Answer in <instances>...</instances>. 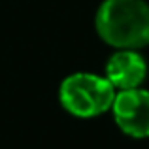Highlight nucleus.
Here are the masks:
<instances>
[{"instance_id": "nucleus-1", "label": "nucleus", "mask_w": 149, "mask_h": 149, "mask_svg": "<svg viewBox=\"0 0 149 149\" xmlns=\"http://www.w3.org/2000/svg\"><path fill=\"white\" fill-rule=\"evenodd\" d=\"M95 30L113 49H143L149 45V2L102 0L95 15Z\"/></svg>"}, {"instance_id": "nucleus-2", "label": "nucleus", "mask_w": 149, "mask_h": 149, "mask_svg": "<svg viewBox=\"0 0 149 149\" xmlns=\"http://www.w3.org/2000/svg\"><path fill=\"white\" fill-rule=\"evenodd\" d=\"M115 95L117 89L106 76L93 72H74L58 85L61 106L77 119H93L109 111Z\"/></svg>"}, {"instance_id": "nucleus-3", "label": "nucleus", "mask_w": 149, "mask_h": 149, "mask_svg": "<svg viewBox=\"0 0 149 149\" xmlns=\"http://www.w3.org/2000/svg\"><path fill=\"white\" fill-rule=\"evenodd\" d=\"M111 115L117 128L125 136L134 140L149 138V91L147 89H127L117 91L111 104Z\"/></svg>"}, {"instance_id": "nucleus-4", "label": "nucleus", "mask_w": 149, "mask_h": 149, "mask_svg": "<svg viewBox=\"0 0 149 149\" xmlns=\"http://www.w3.org/2000/svg\"><path fill=\"white\" fill-rule=\"evenodd\" d=\"M149 66L138 49H115L104 66L106 79L117 89H138L146 83Z\"/></svg>"}]
</instances>
